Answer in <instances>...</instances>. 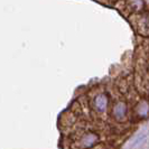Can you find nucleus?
Segmentation results:
<instances>
[{
  "label": "nucleus",
  "mask_w": 149,
  "mask_h": 149,
  "mask_svg": "<svg viewBox=\"0 0 149 149\" xmlns=\"http://www.w3.org/2000/svg\"><path fill=\"white\" fill-rule=\"evenodd\" d=\"M90 112L97 119H105L109 117L111 97L103 88H94L89 95Z\"/></svg>",
  "instance_id": "f257e3e1"
},
{
  "label": "nucleus",
  "mask_w": 149,
  "mask_h": 149,
  "mask_svg": "<svg viewBox=\"0 0 149 149\" xmlns=\"http://www.w3.org/2000/svg\"><path fill=\"white\" fill-rule=\"evenodd\" d=\"M101 142V136L97 131L90 129H79L67 139L68 149H92Z\"/></svg>",
  "instance_id": "f03ea898"
},
{
  "label": "nucleus",
  "mask_w": 149,
  "mask_h": 149,
  "mask_svg": "<svg viewBox=\"0 0 149 149\" xmlns=\"http://www.w3.org/2000/svg\"><path fill=\"white\" fill-rule=\"evenodd\" d=\"M130 105L123 97H118L111 102L109 117L113 120V122L118 125H125L130 120Z\"/></svg>",
  "instance_id": "7ed1b4c3"
},
{
  "label": "nucleus",
  "mask_w": 149,
  "mask_h": 149,
  "mask_svg": "<svg viewBox=\"0 0 149 149\" xmlns=\"http://www.w3.org/2000/svg\"><path fill=\"white\" fill-rule=\"evenodd\" d=\"M128 22L139 36L149 37V13L146 9L129 16Z\"/></svg>",
  "instance_id": "20e7f679"
},
{
  "label": "nucleus",
  "mask_w": 149,
  "mask_h": 149,
  "mask_svg": "<svg viewBox=\"0 0 149 149\" xmlns=\"http://www.w3.org/2000/svg\"><path fill=\"white\" fill-rule=\"evenodd\" d=\"M113 6L121 15L127 18L146 9V3L143 0H117Z\"/></svg>",
  "instance_id": "39448f33"
},
{
  "label": "nucleus",
  "mask_w": 149,
  "mask_h": 149,
  "mask_svg": "<svg viewBox=\"0 0 149 149\" xmlns=\"http://www.w3.org/2000/svg\"><path fill=\"white\" fill-rule=\"evenodd\" d=\"M132 113L138 119H146L149 117V101L147 99L139 100L132 109Z\"/></svg>",
  "instance_id": "423d86ee"
}]
</instances>
